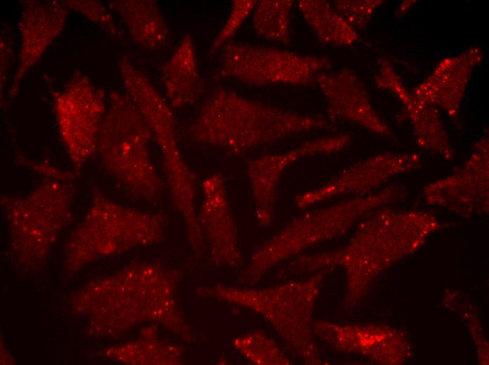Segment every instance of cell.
I'll return each mask as SVG.
<instances>
[{
    "instance_id": "cell-16",
    "label": "cell",
    "mask_w": 489,
    "mask_h": 365,
    "mask_svg": "<svg viewBox=\"0 0 489 365\" xmlns=\"http://www.w3.org/2000/svg\"><path fill=\"white\" fill-rule=\"evenodd\" d=\"M108 4L121 17L131 37L138 45L155 50L167 42L169 29L156 1L115 0Z\"/></svg>"
},
{
    "instance_id": "cell-10",
    "label": "cell",
    "mask_w": 489,
    "mask_h": 365,
    "mask_svg": "<svg viewBox=\"0 0 489 365\" xmlns=\"http://www.w3.org/2000/svg\"><path fill=\"white\" fill-rule=\"evenodd\" d=\"M202 194L197 222L211 260L221 267L239 266L242 255L223 175L214 173L207 177L202 182Z\"/></svg>"
},
{
    "instance_id": "cell-20",
    "label": "cell",
    "mask_w": 489,
    "mask_h": 365,
    "mask_svg": "<svg viewBox=\"0 0 489 365\" xmlns=\"http://www.w3.org/2000/svg\"><path fill=\"white\" fill-rule=\"evenodd\" d=\"M68 9L80 13L89 20L102 27L115 39L123 37L122 31L116 23L112 15L100 1L67 0L63 1Z\"/></svg>"
},
{
    "instance_id": "cell-12",
    "label": "cell",
    "mask_w": 489,
    "mask_h": 365,
    "mask_svg": "<svg viewBox=\"0 0 489 365\" xmlns=\"http://www.w3.org/2000/svg\"><path fill=\"white\" fill-rule=\"evenodd\" d=\"M419 164V159L415 155L378 154L352 165L327 184L298 195L295 203L305 209L339 196L367 195L394 175L410 171Z\"/></svg>"
},
{
    "instance_id": "cell-7",
    "label": "cell",
    "mask_w": 489,
    "mask_h": 365,
    "mask_svg": "<svg viewBox=\"0 0 489 365\" xmlns=\"http://www.w3.org/2000/svg\"><path fill=\"white\" fill-rule=\"evenodd\" d=\"M331 67L326 57L268 46L228 43L224 46L220 74L254 87L305 85Z\"/></svg>"
},
{
    "instance_id": "cell-2",
    "label": "cell",
    "mask_w": 489,
    "mask_h": 365,
    "mask_svg": "<svg viewBox=\"0 0 489 365\" xmlns=\"http://www.w3.org/2000/svg\"><path fill=\"white\" fill-rule=\"evenodd\" d=\"M325 272L321 270L305 280H291L266 288L216 284L197 288L196 293L259 314L296 357L306 364L318 365L322 361L315 342L313 314Z\"/></svg>"
},
{
    "instance_id": "cell-13",
    "label": "cell",
    "mask_w": 489,
    "mask_h": 365,
    "mask_svg": "<svg viewBox=\"0 0 489 365\" xmlns=\"http://www.w3.org/2000/svg\"><path fill=\"white\" fill-rule=\"evenodd\" d=\"M314 81L326 100L330 121L345 120L372 133H387L388 128L372 107L363 85L351 69L322 72Z\"/></svg>"
},
{
    "instance_id": "cell-9",
    "label": "cell",
    "mask_w": 489,
    "mask_h": 365,
    "mask_svg": "<svg viewBox=\"0 0 489 365\" xmlns=\"http://www.w3.org/2000/svg\"><path fill=\"white\" fill-rule=\"evenodd\" d=\"M350 140L346 134L318 138L282 153L265 154L249 161L247 175L258 223L262 227L270 224L279 182L287 168L307 157L340 151Z\"/></svg>"
},
{
    "instance_id": "cell-4",
    "label": "cell",
    "mask_w": 489,
    "mask_h": 365,
    "mask_svg": "<svg viewBox=\"0 0 489 365\" xmlns=\"http://www.w3.org/2000/svg\"><path fill=\"white\" fill-rule=\"evenodd\" d=\"M401 188L389 187L294 218L256 249L242 274V281L253 285L279 263L314 245L342 235L373 208L401 197L404 194Z\"/></svg>"
},
{
    "instance_id": "cell-8",
    "label": "cell",
    "mask_w": 489,
    "mask_h": 365,
    "mask_svg": "<svg viewBox=\"0 0 489 365\" xmlns=\"http://www.w3.org/2000/svg\"><path fill=\"white\" fill-rule=\"evenodd\" d=\"M53 101L60 139L72 165L79 169L97 152L107 109L105 93L87 75L77 72L54 93Z\"/></svg>"
},
{
    "instance_id": "cell-17",
    "label": "cell",
    "mask_w": 489,
    "mask_h": 365,
    "mask_svg": "<svg viewBox=\"0 0 489 365\" xmlns=\"http://www.w3.org/2000/svg\"><path fill=\"white\" fill-rule=\"evenodd\" d=\"M297 8L322 44L348 46L358 41L355 29L327 1L301 0Z\"/></svg>"
},
{
    "instance_id": "cell-1",
    "label": "cell",
    "mask_w": 489,
    "mask_h": 365,
    "mask_svg": "<svg viewBox=\"0 0 489 365\" xmlns=\"http://www.w3.org/2000/svg\"><path fill=\"white\" fill-rule=\"evenodd\" d=\"M330 126L323 116L292 112L217 88L202 104L189 135L198 144L241 155Z\"/></svg>"
},
{
    "instance_id": "cell-19",
    "label": "cell",
    "mask_w": 489,
    "mask_h": 365,
    "mask_svg": "<svg viewBox=\"0 0 489 365\" xmlns=\"http://www.w3.org/2000/svg\"><path fill=\"white\" fill-rule=\"evenodd\" d=\"M234 347L246 359L259 365H289L291 361L276 343L263 332L256 331L233 340Z\"/></svg>"
},
{
    "instance_id": "cell-11",
    "label": "cell",
    "mask_w": 489,
    "mask_h": 365,
    "mask_svg": "<svg viewBox=\"0 0 489 365\" xmlns=\"http://www.w3.org/2000/svg\"><path fill=\"white\" fill-rule=\"evenodd\" d=\"M63 1H21L18 24L20 34L18 63L8 96H15L19 84L28 71L42 58L62 33L68 15Z\"/></svg>"
},
{
    "instance_id": "cell-5",
    "label": "cell",
    "mask_w": 489,
    "mask_h": 365,
    "mask_svg": "<svg viewBox=\"0 0 489 365\" xmlns=\"http://www.w3.org/2000/svg\"><path fill=\"white\" fill-rule=\"evenodd\" d=\"M92 197L91 208L70 241V258H91L163 239L167 223L165 215L125 207L97 188L93 190Z\"/></svg>"
},
{
    "instance_id": "cell-21",
    "label": "cell",
    "mask_w": 489,
    "mask_h": 365,
    "mask_svg": "<svg viewBox=\"0 0 489 365\" xmlns=\"http://www.w3.org/2000/svg\"><path fill=\"white\" fill-rule=\"evenodd\" d=\"M257 1L235 0L232 3L230 14L216 36L211 46V52L214 53L221 47H224L235 36L249 15L253 13Z\"/></svg>"
},
{
    "instance_id": "cell-22",
    "label": "cell",
    "mask_w": 489,
    "mask_h": 365,
    "mask_svg": "<svg viewBox=\"0 0 489 365\" xmlns=\"http://www.w3.org/2000/svg\"><path fill=\"white\" fill-rule=\"evenodd\" d=\"M379 4L378 1H337L334 8L354 28L363 26Z\"/></svg>"
},
{
    "instance_id": "cell-6",
    "label": "cell",
    "mask_w": 489,
    "mask_h": 365,
    "mask_svg": "<svg viewBox=\"0 0 489 365\" xmlns=\"http://www.w3.org/2000/svg\"><path fill=\"white\" fill-rule=\"evenodd\" d=\"M71 180L48 178L22 197L4 195L12 245L25 258L43 256L70 213L75 189Z\"/></svg>"
},
{
    "instance_id": "cell-18",
    "label": "cell",
    "mask_w": 489,
    "mask_h": 365,
    "mask_svg": "<svg viewBox=\"0 0 489 365\" xmlns=\"http://www.w3.org/2000/svg\"><path fill=\"white\" fill-rule=\"evenodd\" d=\"M292 0H261L253 11L252 25L259 36L289 45L292 38Z\"/></svg>"
},
{
    "instance_id": "cell-3",
    "label": "cell",
    "mask_w": 489,
    "mask_h": 365,
    "mask_svg": "<svg viewBox=\"0 0 489 365\" xmlns=\"http://www.w3.org/2000/svg\"><path fill=\"white\" fill-rule=\"evenodd\" d=\"M152 135L127 94L110 93L97 152L105 171L129 195L157 201L164 189L150 152Z\"/></svg>"
},
{
    "instance_id": "cell-23",
    "label": "cell",
    "mask_w": 489,
    "mask_h": 365,
    "mask_svg": "<svg viewBox=\"0 0 489 365\" xmlns=\"http://www.w3.org/2000/svg\"><path fill=\"white\" fill-rule=\"evenodd\" d=\"M9 40L6 39L4 36L1 38V86L4 82V77L9 63V55L11 54L10 49L11 46L8 42Z\"/></svg>"
},
{
    "instance_id": "cell-14",
    "label": "cell",
    "mask_w": 489,
    "mask_h": 365,
    "mask_svg": "<svg viewBox=\"0 0 489 365\" xmlns=\"http://www.w3.org/2000/svg\"><path fill=\"white\" fill-rule=\"evenodd\" d=\"M488 147L474 152L453 174L429 184L425 189L429 203L472 211L488 204Z\"/></svg>"
},
{
    "instance_id": "cell-15",
    "label": "cell",
    "mask_w": 489,
    "mask_h": 365,
    "mask_svg": "<svg viewBox=\"0 0 489 365\" xmlns=\"http://www.w3.org/2000/svg\"><path fill=\"white\" fill-rule=\"evenodd\" d=\"M161 82L172 108L193 104L200 97L203 81L198 68L195 44L190 34L183 36L162 65Z\"/></svg>"
}]
</instances>
